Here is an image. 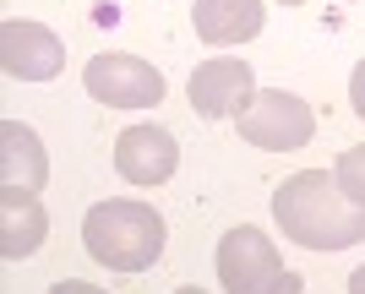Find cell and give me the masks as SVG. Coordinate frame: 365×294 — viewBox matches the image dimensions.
<instances>
[{"label": "cell", "instance_id": "1", "mask_svg": "<svg viewBox=\"0 0 365 294\" xmlns=\"http://www.w3.org/2000/svg\"><path fill=\"white\" fill-rule=\"evenodd\" d=\"M273 218L284 240L305 251H349L365 240V207H354L327 169H300L273 191Z\"/></svg>", "mask_w": 365, "mask_h": 294}, {"label": "cell", "instance_id": "16", "mask_svg": "<svg viewBox=\"0 0 365 294\" xmlns=\"http://www.w3.org/2000/svg\"><path fill=\"white\" fill-rule=\"evenodd\" d=\"M175 294H207V289H197V283H185V289H175Z\"/></svg>", "mask_w": 365, "mask_h": 294}, {"label": "cell", "instance_id": "3", "mask_svg": "<svg viewBox=\"0 0 365 294\" xmlns=\"http://www.w3.org/2000/svg\"><path fill=\"white\" fill-rule=\"evenodd\" d=\"M218 278L224 294H300V273L284 267L273 234H262L257 224H240L218 240Z\"/></svg>", "mask_w": 365, "mask_h": 294}, {"label": "cell", "instance_id": "7", "mask_svg": "<svg viewBox=\"0 0 365 294\" xmlns=\"http://www.w3.org/2000/svg\"><path fill=\"white\" fill-rule=\"evenodd\" d=\"M115 169L125 186H164L180 169V147L164 125H125L115 137Z\"/></svg>", "mask_w": 365, "mask_h": 294}, {"label": "cell", "instance_id": "9", "mask_svg": "<svg viewBox=\"0 0 365 294\" xmlns=\"http://www.w3.org/2000/svg\"><path fill=\"white\" fill-rule=\"evenodd\" d=\"M49 153L38 131L22 120H0V191H44Z\"/></svg>", "mask_w": 365, "mask_h": 294}, {"label": "cell", "instance_id": "13", "mask_svg": "<svg viewBox=\"0 0 365 294\" xmlns=\"http://www.w3.org/2000/svg\"><path fill=\"white\" fill-rule=\"evenodd\" d=\"M349 104H354V115L365 120V61L354 65V77H349Z\"/></svg>", "mask_w": 365, "mask_h": 294}, {"label": "cell", "instance_id": "12", "mask_svg": "<svg viewBox=\"0 0 365 294\" xmlns=\"http://www.w3.org/2000/svg\"><path fill=\"white\" fill-rule=\"evenodd\" d=\"M333 180H338V191H344L354 207H365V147H344V153H338Z\"/></svg>", "mask_w": 365, "mask_h": 294}, {"label": "cell", "instance_id": "2", "mask_svg": "<svg viewBox=\"0 0 365 294\" xmlns=\"http://www.w3.org/2000/svg\"><path fill=\"white\" fill-rule=\"evenodd\" d=\"M82 246L109 273H142L164 256V218H158V207H148L137 196H109L98 207H88Z\"/></svg>", "mask_w": 365, "mask_h": 294}, {"label": "cell", "instance_id": "17", "mask_svg": "<svg viewBox=\"0 0 365 294\" xmlns=\"http://www.w3.org/2000/svg\"><path fill=\"white\" fill-rule=\"evenodd\" d=\"M278 6H305V0H278Z\"/></svg>", "mask_w": 365, "mask_h": 294}, {"label": "cell", "instance_id": "14", "mask_svg": "<svg viewBox=\"0 0 365 294\" xmlns=\"http://www.w3.org/2000/svg\"><path fill=\"white\" fill-rule=\"evenodd\" d=\"M49 294H109V289H98V283H76V278H61V283H49Z\"/></svg>", "mask_w": 365, "mask_h": 294}, {"label": "cell", "instance_id": "11", "mask_svg": "<svg viewBox=\"0 0 365 294\" xmlns=\"http://www.w3.org/2000/svg\"><path fill=\"white\" fill-rule=\"evenodd\" d=\"M262 16H267L262 0H197L191 22H197V38H202V44L229 49V44L257 38V33H262Z\"/></svg>", "mask_w": 365, "mask_h": 294}, {"label": "cell", "instance_id": "8", "mask_svg": "<svg viewBox=\"0 0 365 294\" xmlns=\"http://www.w3.org/2000/svg\"><path fill=\"white\" fill-rule=\"evenodd\" d=\"M191 109L202 120H235L251 93H257V77H251V61H202L191 71Z\"/></svg>", "mask_w": 365, "mask_h": 294}, {"label": "cell", "instance_id": "10", "mask_svg": "<svg viewBox=\"0 0 365 294\" xmlns=\"http://www.w3.org/2000/svg\"><path fill=\"white\" fill-rule=\"evenodd\" d=\"M49 234V213L38 191H0V256L6 262H28Z\"/></svg>", "mask_w": 365, "mask_h": 294}, {"label": "cell", "instance_id": "6", "mask_svg": "<svg viewBox=\"0 0 365 294\" xmlns=\"http://www.w3.org/2000/svg\"><path fill=\"white\" fill-rule=\"evenodd\" d=\"M0 65H6V77L16 82H49L66 71V44L44 22H0Z\"/></svg>", "mask_w": 365, "mask_h": 294}, {"label": "cell", "instance_id": "15", "mask_svg": "<svg viewBox=\"0 0 365 294\" xmlns=\"http://www.w3.org/2000/svg\"><path fill=\"white\" fill-rule=\"evenodd\" d=\"M349 294H365V267H354V273H349Z\"/></svg>", "mask_w": 365, "mask_h": 294}, {"label": "cell", "instance_id": "5", "mask_svg": "<svg viewBox=\"0 0 365 294\" xmlns=\"http://www.w3.org/2000/svg\"><path fill=\"white\" fill-rule=\"evenodd\" d=\"M82 88L109 109H153L164 104V71L137 55H93L82 65Z\"/></svg>", "mask_w": 365, "mask_h": 294}, {"label": "cell", "instance_id": "4", "mask_svg": "<svg viewBox=\"0 0 365 294\" xmlns=\"http://www.w3.org/2000/svg\"><path fill=\"white\" fill-rule=\"evenodd\" d=\"M235 125H240V137L251 147H267V153H294V147H305V142L317 137L311 104L284 93V88H257L251 104L235 115Z\"/></svg>", "mask_w": 365, "mask_h": 294}]
</instances>
